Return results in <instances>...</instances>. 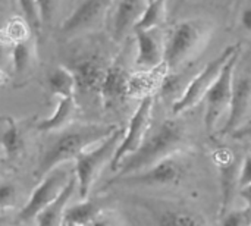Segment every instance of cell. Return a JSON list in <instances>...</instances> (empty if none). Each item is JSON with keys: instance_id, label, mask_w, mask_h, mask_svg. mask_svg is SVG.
Instances as JSON below:
<instances>
[{"instance_id": "28", "label": "cell", "mask_w": 251, "mask_h": 226, "mask_svg": "<svg viewBox=\"0 0 251 226\" xmlns=\"http://www.w3.org/2000/svg\"><path fill=\"white\" fill-rule=\"evenodd\" d=\"M41 25H51L60 10V0H37Z\"/></svg>"}, {"instance_id": "34", "label": "cell", "mask_w": 251, "mask_h": 226, "mask_svg": "<svg viewBox=\"0 0 251 226\" xmlns=\"http://www.w3.org/2000/svg\"><path fill=\"white\" fill-rule=\"evenodd\" d=\"M240 196L244 199V201H246V206L251 209V184L250 185H246V187H243V188H240Z\"/></svg>"}, {"instance_id": "17", "label": "cell", "mask_w": 251, "mask_h": 226, "mask_svg": "<svg viewBox=\"0 0 251 226\" xmlns=\"http://www.w3.org/2000/svg\"><path fill=\"white\" fill-rule=\"evenodd\" d=\"M156 226H207L201 213L191 207L160 204L154 207Z\"/></svg>"}, {"instance_id": "2", "label": "cell", "mask_w": 251, "mask_h": 226, "mask_svg": "<svg viewBox=\"0 0 251 226\" xmlns=\"http://www.w3.org/2000/svg\"><path fill=\"white\" fill-rule=\"evenodd\" d=\"M184 126L175 119H166L159 124L153 132H149L143 144L126 159L121 162L115 176H125L143 171L168 156L176 153L178 147L184 141Z\"/></svg>"}, {"instance_id": "8", "label": "cell", "mask_w": 251, "mask_h": 226, "mask_svg": "<svg viewBox=\"0 0 251 226\" xmlns=\"http://www.w3.org/2000/svg\"><path fill=\"white\" fill-rule=\"evenodd\" d=\"M240 54H241V49L237 50L232 54V57L226 62L219 78L216 79V82L213 84V87L209 90V93L204 97V101H206L204 126L209 134H213L222 115L226 110H229L234 81H235V66L238 63Z\"/></svg>"}, {"instance_id": "25", "label": "cell", "mask_w": 251, "mask_h": 226, "mask_svg": "<svg viewBox=\"0 0 251 226\" xmlns=\"http://www.w3.org/2000/svg\"><path fill=\"white\" fill-rule=\"evenodd\" d=\"M157 69L131 74V76H129V97H137L141 100L144 97L153 96V91L157 85V78L154 74Z\"/></svg>"}, {"instance_id": "1", "label": "cell", "mask_w": 251, "mask_h": 226, "mask_svg": "<svg viewBox=\"0 0 251 226\" xmlns=\"http://www.w3.org/2000/svg\"><path fill=\"white\" fill-rule=\"evenodd\" d=\"M118 128V125L104 124H71L60 131L51 132L43 147L38 165L34 171V178L40 181L54 168L75 162L82 151L99 144Z\"/></svg>"}, {"instance_id": "15", "label": "cell", "mask_w": 251, "mask_h": 226, "mask_svg": "<svg viewBox=\"0 0 251 226\" xmlns=\"http://www.w3.org/2000/svg\"><path fill=\"white\" fill-rule=\"evenodd\" d=\"M251 106V76L243 75L235 78L234 81V90H232V99L228 110V118L221 129L222 135L234 134L237 129L243 126V122L249 113Z\"/></svg>"}, {"instance_id": "33", "label": "cell", "mask_w": 251, "mask_h": 226, "mask_svg": "<svg viewBox=\"0 0 251 226\" xmlns=\"http://www.w3.org/2000/svg\"><path fill=\"white\" fill-rule=\"evenodd\" d=\"M87 226H115L113 225V221L109 218V216H106V215H99L94 221H91L90 224Z\"/></svg>"}, {"instance_id": "7", "label": "cell", "mask_w": 251, "mask_h": 226, "mask_svg": "<svg viewBox=\"0 0 251 226\" xmlns=\"http://www.w3.org/2000/svg\"><path fill=\"white\" fill-rule=\"evenodd\" d=\"M74 175H75V166L71 163L60 165L53 171H50L44 178L38 181V185L29 194L28 201L19 210L18 219L22 222L35 219L37 215L44 207H47L59 197V194L65 190V187L68 185V182Z\"/></svg>"}, {"instance_id": "9", "label": "cell", "mask_w": 251, "mask_h": 226, "mask_svg": "<svg viewBox=\"0 0 251 226\" xmlns=\"http://www.w3.org/2000/svg\"><path fill=\"white\" fill-rule=\"evenodd\" d=\"M153 107H154V96H149L140 100V104L137 106L135 112L132 113L128 122L126 129L124 131V137L116 149L112 163L109 165L112 172H116L121 162L126 159L129 154H132L146 140L149 134Z\"/></svg>"}, {"instance_id": "27", "label": "cell", "mask_w": 251, "mask_h": 226, "mask_svg": "<svg viewBox=\"0 0 251 226\" xmlns=\"http://www.w3.org/2000/svg\"><path fill=\"white\" fill-rule=\"evenodd\" d=\"M219 226H251V209L244 207L238 210H229L219 218Z\"/></svg>"}, {"instance_id": "16", "label": "cell", "mask_w": 251, "mask_h": 226, "mask_svg": "<svg viewBox=\"0 0 251 226\" xmlns=\"http://www.w3.org/2000/svg\"><path fill=\"white\" fill-rule=\"evenodd\" d=\"M107 66L97 54H84L75 59L69 68L75 74L78 91H99Z\"/></svg>"}, {"instance_id": "4", "label": "cell", "mask_w": 251, "mask_h": 226, "mask_svg": "<svg viewBox=\"0 0 251 226\" xmlns=\"http://www.w3.org/2000/svg\"><path fill=\"white\" fill-rule=\"evenodd\" d=\"M124 131L125 129L118 128L112 135L82 151L74 162L75 175L78 181V194L81 200L88 199L97 176L100 175L106 165L112 163L116 149L124 137Z\"/></svg>"}, {"instance_id": "12", "label": "cell", "mask_w": 251, "mask_h": 226, "mask_svg": "<svg viewBox=\"0 0 251 226\" xmlns=\"http://www.w3.org/2000/svg\"><path fill=\"white\" fill-rule=\"evenodd\" d=\"M135 32V66L140 71H154L165 63V40L159 28L137 29Z\"/></svg>"}, {"instance_id": "37", "label": "cell", "mask_w": 251, "mask_h": 226, "mask_svg": "<svg viewBox=\"0 0 251 226\" xmlns=\"http://www.w3.org/2000/svg\"><path fill=\"white\" fill-rule=\"evenodd\" d=\"M66 226H69V225H66Z\"/></svg>"}, {"instance_id": "26", "label": "cell", "mask_w": 251, "mask_h": 226, "mask_svg": "<svg viewBox=\"0 0 251 226\" xmlns=\"http://www.w3.org/2000/svg\"><path fill=\"white\" fill-rule=\"evenodd\" d=\"M166 6L168 0H151L147 3V7L143 13V18L137 24L135 29H153L159 28L166 18Z\"/></svg>"}, {"instance_id": "13", "label": "cell", "mask_w": 251, "mask_h": 226, "mask_svg": "<svg viewBox=\"0 0 251 226\" xmlns=\"http://www.w3.org/2000/svg\"><path fill=\"white\" fill-rule=\"evenodd\" d=\"M129 76L121 62L115 60L106 69L99 94L104 109H115L129 97Z\"/></svg>"}, {"instance_id": "11", "label": "cell", "mask_w": 251, "mask_h": 226, "mask_svg": "<svg viewBox=\"0 0 251 226\" xmlns=\"http://www.w3.org/2000/svg\"><path fill=\"white\" fill-rule=\"evenodd\" d=\"M213 162L219 175L221 185V206H219V218L229 212L232 199L235 196L237 188H240V169L237 156L232 150L226 147L216 149L213 151Z\"/></svg>"}, {"instance_id": "29", "label": "cell", "mask_w": 251, "mask_h": 226, "mask_svg": "<svg viewBox=\"0 0 251 226\" xmlns=\"http://www.w3.org/2000/svg\"><path fill=\"white\" fill-rule=\"evenodd\" d=\"M21 10H22V16L29 22L31 28L34 29V32H38L41 22H40V16H38V7H37V0H16Z\"/></svg>"}, {"instance_id": "5", "label": "cell", "mask_w": 251, "mask_h": 226, "mask_svg": "<svg viewBox=\"0 0 251 226\" xmlns=\"http://www.w3.org/2000/svg\"><path fill=\"white\" fill-rule=\"evenodd\" d=\"M185 163L176 156V153L168 156L166 159L151 165L143 171H138L125 176H113L106 184L104 188L112 187H171L178 185L185 176Z\"/></svg>"}, {"instance_id": "20", "label": "cell", "mask_w": 251, "mask_h": 226, "mask_svg": "<svg viewBox=\"0 0 251 226\" xmlns=\"http://www.w3.org/2000/svg\"><path fill=\"white\" fill-rule=\"evenodd\" d=\"M46 84H47L49 91L57 99L75 97L78 91L75 74L72 72L69 66H63V65L56 66L49 72L46 78Z\"/></svg>"}, {"instance_id": "32", "label": "cell", "mask_w": 251, "mask_h": 226, "mask_svg": "<svg viewBox=\"0 0 251 226\" xmlns=\"http://www.w3.org/2000/svg\"><path fill=\"white\" fill-rule=\"evenodd\" d=\"M240 25L246 32H251V3L243 9L240 15Z\"/></svg>"}, {"instance_id": "23", "label": "cell", "mask_w": 251, "mask_h": 226, "mask_svg": "<svg viewBox=\"0 0 251 226\" xmlns=\"http://www.w3.org/2000/svg\"><path fill=\"white\" fill-rule=\"evenodd\" d=\"M100 207L93 200H81L75 204L68 206L65 213V225L87 226L100 215Z\"/></svg>"}, {"instance_id": "14", "label": "cell", "mask_w": 251, "mask_h": 226, "mask_svg": "<svg viewBox=\"0 0 251 226\" xmlns=\"http://www.w3.org/2000/svg\"><path fill=\"white\" fill-rule=\"evenodd\" d=\"M147 0H116L110 9V34L115 41H122L126 34L135 29L147 7Z\"/></svg>"}, {"instance_id": "31", "label": "cell", "mask_w": 251, "mask_h": 226, "mask_svg": "<svg viewBox=\"0 0 251 226\" xmlns=\"http://www.w3.org/2000/svg\"><path fill=\"white\" fill-rule=\"evenodd\" d=\"M251 184V153L244 157L240 169V188Z\"/></svg>"}, {"instance_id": "21", "label": "cell", "mask_w": 251, "mask_h": 226, "mask_svg": "<svg viewBox=\"0 0 251 226\" xmlns=\"http://www.w3.org/2000/svg\"><path fill=\"white\" fill-rule=\"evenodd\" d=\"M1 150L3 156L13 162L18 159L24 150V135L19 124L10 118L6 116L3 118V125H1Z\"/></svg>"}, {"instance_id": "10", "label": "cell", "mask_w": 251, "mask_h": 226, "mask_svg": "<svg viewBox=\"0 0 251 226\" xmlns=\"http://www.w3.org/2000/svg\"><path fill=\"white\" fill-rule=\"evenodd\" d=\"M116 0H82L60 25V32L66 37L81 35L94 29L106 15L110 13Z\"/></svg>"}, {"instance_id": "35", "label": "cell", "mask_w": 251, "mask_h": 226, "mask_svg": "<svg viewBox=\"0 0 251 226\" xmlns=\"http://www.w3.org/2000/svg\"><path fill=\"white\" fill-rule=\"evenodd\" d=\"M251 135V125H247V126H241L240 129H237L234 134H232V137L234 138H246V137H250Z\"/></svg>"}, {"instance_id": "24", "label": "cell", "mask_w": 251, "mask_h": 226, "mask_svg": "<svg viewBox=\"0 0 251 226\" xmlns=\"http://www.w3.org/2000/svg\"><path fill=\"white\" fill-rule=\"evenodd\" d=\"M32 32H34V29L31 28L29 22L24 16H13L4 24V26L1 29L3 43L13 46L16 43L26 41V40L32 38Z\"/></svg>"}, {"instance_id": "3", "label": "cell", "mask_w": 251, "mask_h": 226, "mask_svg": "<svg viewBox=\"0 0 251 226\" xmlns=\"http://www.w3.org/2000/svg\"><path fill=\"white\" fill-rule=\"evenodd\" d=\"M213 26L210 22L193 18L178 22L165 40V68L176 69L193 57L207 43Z\"/></svg>"}, {"instance_id": "30", "label": "cell", "mask_w": 251, "mask_h": 226, "mask_svg": "<svg viewBox=\"0 0 251 226\" xmlns=\"http://www.w3.org/2000/svg\"><path fill=\"white\" fill-rule=\"evenodd\" d=\"M15 200H16V187L7 181L1 182V187H0V206H1V209L12 207Z\"/></svg>"}, {"instance_id": "18", "label": "cell", "mask_w": 251, "mask_h": 226, "mask_svg": "<svg viewBox=\"0 0 251 226\" xmlns=\"http://www.w3.org/2000/svg\"><path fill=\"white\" fill-rule=\"evenodd\" d=\"M75 191H78L76 175L71 178V181L68 182L65 190L59 194V197L37 215L35 218L37 226H65V213Z\"/></svg>"}, {"instance_id": "6", "label": "cell", "mask_w": 251, "mask_h": 226, "mask_svg": "<svg viewBox=\"0 0 251 226\" xmlns=\"http://www.w3.org/2000/svg\"><path fill=\"white\" fill-rule=\"evenodd\" d=\"M240 49H241L240 43L232 44V46L226 47L225 50H222V53H219L213 60H210L188 82V85L185 87L182 94L174 101V104H172V115L174 116H179V115L185 113L187 110L193 109L194 106H197L201 100H204L206 94L209 93V90L213 87V84L219 78V75H221L224 66L226 65V62Z\"/></svg>"}, {"instance_id": "22", "label": "cell", "mask_w": 251, "mask_h": 226, "mask_svg": "<svg viewBox=\"0 0 251 226\" xmlns=\"http://www.w3.org/2000/svg\"><path fill=\"white\" fill-rule=\"evenodd\" d=\"M35 43L32 38L26 41L16 43L10 46V62H12V72L18 76L26 74L29 68L34 65V60L37 57L35 51Z\"/></svg>"}, {"instance_id": "38", "label": "cell", "mask_w": 251, "mask_h": 226, "mask_svg": "<svg viewBox=\"0 0 251 226\" xmlns=\"http://www.w3.org/2000/svg\"><path fill=\"white\" fill-rule=\"evenodd\" d=\"M250 153H251V151H250Z\"/></svg>"}, {"instance_id": "36", "label": "cell", "mask_w": 251, "mask_h": 226, "mask_svg": "<svg viewBox=\"0 0 251 226\" xmlns=\"http://www.w3.org/2000/svg\"><path fill=\"white\" fill-rule=\"evenodd\" d=\"M147 1H151V0H147Z\"/></svg>"}, {"instance_id": "19", "label": "cell", "mask_w": 251, "mask_h": 226, "mask_svg": "<svg viewBox=\"0 0 251 226\" xmlns=\"http://www.w3.org/2000/svg\"><path fill=\"white\" fill-rule=\"evenodd\" d=\"M75 112H76V100H75V97L57 99V103H56V107H54L53 113L49 118L40 121L37 124V129L40 132H47V134L60 131V129L71 125V122H72V119L75 116Z\"/></svg>"}, {"instance_id": "39", "label": "cell", "mask_w": 251, "mask_h": 226, "mask_svg": "<svg viewBox=\"0 0 251 226\" xmlns=\"http://www.w3.org/2000/svg\"><path fill=\"white\" fill-rule=\"evenodd\" d=\"M65 226H66V225H65Z\"/></svg>"}]
</instances>
